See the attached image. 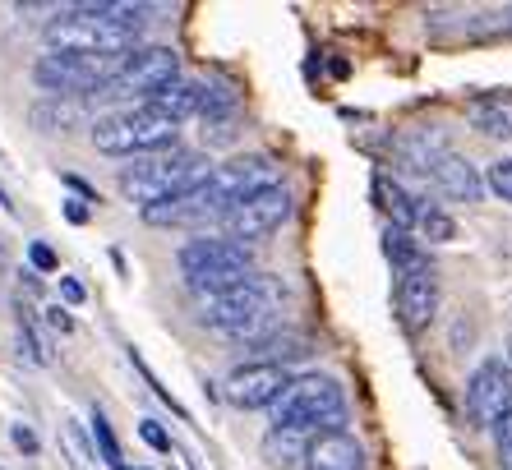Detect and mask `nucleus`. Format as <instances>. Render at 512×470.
<instances>
[{"label": "nucleus", "instance_id": "nucleus-30", "mask_svg": "<svg viewBox=\"0 0 512 470\" xmlns=\"http://www.w3.org/2000/svg\"><path fill=\"white\" fill-rule=\"evenodd\" d=\"M14 447H19V452H37V434L28 424H14Z\"/></svg>", "mask_w": 512, "mask_h": 470}, {"label": "nucleus", "instance_id": "nucleus-12", "mask_svg": "<svg viewBox=\"0 0 512 470\" xmlns=\"http://www.w3.org/2000/svg\"><path fill=\"white\" fill-rule=\"evenodd\" d=\"M286 383H291L286 369L250 360V365H240L236 374L227 378V401L236 406V411H263V406H277V397L286 392Z\"/></svg>", "mask_w": 512, "mask_h": 470}, {"label": "nucleus", "instance_id": "nucleus-32", "mask_svg": "<svg viewBox=\"0 0 512 470\" xmlns=\"http://www.w3.org/2000/svg\"><path fill=\"white\" fill-rule=\"evenodd\" d=\"M60 291H65V300H70V305H79V300H84V286L74 282V277H60Z\"/></svg>", "mask_w": 512, "mask_h": 470}, {"label": "nucleus", "instance_id": "nucleus-5", "mask_svg": "<svg viewBox=\"0 0 512 470\" xmlns=\"http://www.w3.org/2000/svg\"><path fill=\"white\" fill-rule=\"evenodd\" d=\"M273 300H277V282L254 272L245 286H231L222 295H208L203 305V323L222 337H236V341H259L268 318H273Z\"/></svg>", "mask_w": 512, "mask_h": 470}, {"label": "nucleus", "instance_id": "nucleus-10", "mask_svg": "<svg viewBox=\"0 0 512 470\" xmlns=\"http://www.w3.org/2000/svg\"><path fill=\"white\" fill-rule=\"evenodd\" d=\"M512 411V365L480 360L466 378V415L476 424H499Z\"/></svg>", "mask_w": 512, "mask_h": 470}, {"label": "nucleus", "instance_id": "nucleus-31", "mask_svg": "<svg viewBox=\"0 0 512 470\" xmlns=\"http://www.w3.org/2000/svg\"><path fill=\"white\" fill-rule=\"evenodd\" d=\"M47 323H51L56 332H70V328H74V318L65 314V309H47Z\"/></svg>", "mask_w": 512, "mask_h": 470}, {"label": "nucleus", "instance_id": "nucleus-21", "mask_svg": "<svg viewBox=\"0 0 512 470\" xmlns=\"http://www.w3.org/2000/svg\"><path fill=\"white\" fill-rule=\"evenodd\" d=\"M383 254H388V263L397 268V277H406V272H425L429 268V254L411 240V235L402 231V226H388L383 231Z\"/></svg>", "mask_w": 512, "mask_h": 470}, {"label": "nucleus", "instance_id": "nucleus-16", "mask_svg": "<svg viewBox=\"0 0 512 470\" xmlns=\"http://www.w3.org/2000/svg\"><path fill=\"white\" fill-rule=\"evenodd\" d=\"M443 153H448L443 130H406L402 139L393 143L397 166H402V171H411V176H429V166L439 162Z\"/></svg>", "mask_w": 512, "mask_h": 470}, {"label": "nucleus", "instance_id": "nucleus-25", "mask_svg": "<svg viewBox=\"0 0 512 470\" xmlns=\"http://www.w3.org/2000/svg\"><path fill=\"white\" fill-rule=\"evenodd\" d=\"M93 443L102 447V461L120 470V443H116V434H111V424H107L102 411H93Z\"/></svg>", "mask_w": 512, "mask_h": 470}, {"label": "nucleus", "instance_id": "nucleus-22", "mask_svg": "<svg viewBox=\"0 0 512 470\" xmlns=\"http://www.w3.org/2000/svg\"><path fill=\"white\" fill-rule=\"evenodd\" d=\"M305 447H310V434H300V429H268L263 434V457L273 461V466L305 461Z\"/></svg>", "mask_w": 512, "mask_h": 470}, {"label": "nucleus", "instance_id": "nucleus-23", "mask_svg": "<svg viewBox=\"0 0 512 470\" xmlns=\"http://www.w3.org/2000/svg\"><path fill=\"white\" fill-rule=\"evenodd\" d=\"M88 111L79 97H47L42 106H33V125L37 130H65V125H79Z\"/></svg>", "mask_w": 512, "mask_h": 470}, {"label": "nucleus", "instance_id": "nucleus-29", "mask_svg": "<svg viewBox=\"0 0 512 470\" xmlns=\"http://www.w3.org/2000/svg\"><path fill=\"white\" fill-rule=\"evenodd\" d=\"M28 259H33L37 272H56V254H51V245H42V240L28 245Z\"/></svg>", "mask_w": 512, "mask_h": 470}, {"label": "nucleus", "instance_id": "nucleus-4", "mask_svg": "<svg viewBox=\"0 0 512 470\" xmlns=\"http://www.w3.org/2000/svg\"><path fill=\"white\" fill-rule=\"evenodd\" d=\"M346 420V392L328 374L291 378L286 392L273 406V429H300V434H323V429H342Z\"/></svg>", "mask_w": 512, "mask_h": 470}, {"label": "nucleus", "instance_id": "nucleus-19", "mask_svg": "<svg viewBox=\"0 0 512 470\" xmlns=\"http://www.w3.org/2000/svg\"><path fill=\"white\" fill-rule=\"evenodd\" d=\"M466 116L489 139H512V97H476L466 106Z\"/></svg>", "mask_w": 512, "mask_h": 470}, {"label": "nucleus", "instance_id": "nucleus-27", "mask_svg": "<svg viewBox=\"0 0 512 470\" xmlns=\"http://www.w3.org/2000/svg\"><path fill=\"white\" fill-rule=\"evenodd\" d=\"M494 447H499V461H503V470H512V411L503 415L499 424H494Z\"/></svg>", "mask_w": 512, "mask_h": 470}, {"label": "nucleus", "instance_id": "nucleus-17", "mask_svg": "<svg viewBox=\"0 0 512 470\" xmlns=\"http://www.w3.org/2000/svg\"><path fill=\"white\" fill-rule=\"evenodd\" d=\"M199 102H203V83L185 79V74H180V79H171L162 93L148 97V106H153V111H162L167 120H176V125L185 116H199Z\"/></svg>", "mask_w": 512, "mask_h": 470}, {"label": "nucleus", "instance_id": "nucleus-18", "mask_svg": "<svg viewBox=\"0 0 512 470\" xmlns=\"http://www.w3.org/2000/svg\"><path fill=\"white\" fill-rule=\"evenodd\" d=\"M250 355L259 365L286 369L291 360H305V355H310V337H305V332H268V337L250 341Z\"/></svg>", "mask_w": 512, "mask_h": 470}, {"label": "nucleus", "instance_id": "nucleus-24", "mask_svg": "<svg viewBox=\"0 0 512 470\" xmlns=\"http://www.w3.org/2000/svg\"><path fill=\"white\" fill-rule=\"evenodd\" d=\"M420 231V240H429V245H448V240H457V222L448 217L443 208H434V203L420 199L416 208V222H411Z\"/></svg>", "mask_w": 512, "mask_h": 470}, {"label": "nucleus", "instance_id": "nucleus-13", "mask_svg": "<svg viewBox=\"0 0 512 470\" xmlns=\"http://www.w3.org/2000/svg\"><path fill=\"white\" fill-rule=\"evenodd\" d=\"M393 300H397V323H402L411 337H420V332L434 323V314H439V277H434V268L397 277Z\"/></svg>", "mask_w": 512, "mask_h": 470}, {"label": "nucleus", "instance_id": "nucleus-33", "mask_svg": "<svg viewBox=\"0 0 512 470\" xmlns=\"http://www.w3.org/2000/svg\"><path fill=\"white\" fill-rule=\"evenodd\" d=\"M65 217H70V222H88V208L79 199H70V203H65Z\"/></svg>", "mask_w": 512, "mask_h": 470}, {"label": "nucleus", "instance_id": "nucleus-14", "mask_svg": "<svg viewBox=\"0 0 512 470\" xmlns=\"http://www.w3.org/2000/svg\"><path fill=\"white\" fill-rule=\"evenodd\" d=\"M300 470H365V447L351 429H323L310 438Z\"/></svg>", "mask_w": 512, "mask_h": 470}, {"label": "nucleus", "instance_id": "nucleus-1", "mask_svg": "<svg viewBox=\"0 0 512 470\" xmlns=\"http://www.w3.org/2000/svg\"><path fill=\"white\" fill-rule=\"evenodd\" d=\"M143 33L139 5H74L56 10L47 24V47L70 51V56H97V60H125Z\"/></svg>", "mask_w": 512, "mask_h": 470}, {"label": "nucleus", "instance_id": "nucleus-9", "mask_svg": "<svg viewBox=\"0 0 512 470\" xmlns=\"http://www.w3.org/2000/svg\"><path fill=\"white\" fill-rule=\"evenodd\" d=\"M120 60H97V56H70V51H47L37 56L33 79L42 93L51 97H93L102 83L116 74Z\"/></svg>", "mask_w": 512, "mask_h": 470}, {"label": "nucleus", "instance_id": "nucleus-26", "mask_svg": "<svg viewBox=\"0 0 512 470\" xmlns=\"http://www.w3.org/2000/svg\"><path fill=\"white\" fill-rule=\"evenodd\" d=\"M485 185L494 189V194H499L503 203H512V157H503V162H494V166H489Z\"/></svg>", "mask_w": 512, "mask_h": 470}, {"label": "nucleus", "instance_id": "nucleus-15", "mask_svg": "<svg viewBox=\"0 0 512 470\" xmlns=\"http://www.w3.org/2000/svg\"><path fill=\"white\" fill-rule=\"evenodd\" d=\"M425 180H434V189H439V194H448V199H457V203H476L480 194H485V180H480V171L466 162V157H457L453 148H448L439 162L429 166Z\"/></svg>", "mask_w": 512, "mask_h": 470}, {"label": "nucleus", "instance_id": "nucleus-7", "mask_svg": "<svg viewBox=\"0 0 512 470\" xmlns=\"http://www.w3.org/2000/svg\"><path fill=\"white\" fill-rule=\"evenodd\" d=\"M277 185V162L268 153H245V157H231V162L213 166L208 171V180H203L194 194H199V203L208 208V217H227L236 203L254 199V194H263V189Z\"/></svg>", "mask_w": 512, "mask_h": 470}, {"label": "nucleus", "instance_id": "nucleus-8", "mask_svg": "<svg viewBox=\"0 0 512 470\" xmlns=\"http://www.w3.org/2000/svg\"><path fill=\"white\" fill-rule=\"evenodd\" d=\"M171 79H180L176 51L171 47H134L93 97L97 102H130V97H143V102H148V97L162 93Z\"/></svg>", "mask_w": 512, "mask_h": 470}, {"label": "nucleus", "instance_id": "nucleus-11", "mask_svg": "<svg viewBox=\"0 0 512 470\" xmlns=\"http://www.w3.org/2000/svg\"><path fill=\"white\" fill-rule=\"evenodd\" d=\"M291 217V194H286L282 185L263 189V194H254V199L236 203V208L222 217L227 222V240H263V235H273L277 226Z\"/></svg>", "mask_w": 512, "mask_h": 470}, {"label": "nucleus", "instance_id": "nucleus-6", "mask_svg": "<svg viewBox=\"0 0 512 470\" xmlns=\"http://www.w3.org/2000/svg\"><path fill=\"white\" fill-rule=\"evenodd\" d=\"M180 272L190 277L194 291L222 295L254 277V254L250 245H236V240H222V235H203V240L180 245Z\"/></svg>", "mask_w": 512, "mask_h": 470}, {"label": "nucleus", "instance_id": "nucleus-20", "mask_svg": "<svg viewBox=\"0 0 512 470\" xmlns=\"http://www.w3.org/2000/svg\"><path fill=\"white\" fill-rule=\"evenodd\" d=\"M374 199H379V208L393 217V226H411L416 222V208H420V199L411 194V189L402 185V180H393V176H379L374 180Z\"/></svg>", "mask_w": 512, "mask_h": 470}, {"label": "nucleus", "instance_id": "nucleus-28", "mask_svg": "<svg viewBox=\"0 0 512 470\" xmlns=\"http://www.w3.org/2000/svg\"><path fill=\"white\" fill-rule=\"evenodd\" d=\"M139 438H143L148 447H157V452H171V438H167V429H162L157 420H143V424H139Z\"/></svg>", "mask_w": 512, "mask_h": 470}, {"label": "nucleus", "instance_id": "nucleus-3", "mask_svg": "<svg viewBox=\"0 0 512 470\" xmlns=\"http://www.w3.org/2000/svg\"><path fill=\"white\" fill-rule=\"evenodd\" d=\"M176 120L153 111L148 102L111 111V116L93 120V148L107 157H153L162 148H176Z\"/></svg>", "mask_w": 512, "mask_h": 470}, {"label": "nucleus", "instance_id": "nucleus-2", "mask_svg": "<svg viewBox=\"0 0 512 470\" xmlns=\"http://www.w3.org/2000/svg\"><path fill=\"white\" fill-rule=\"evenodd\" d=\"M208 171H213L208 157L176 143V148H162V153H153V157H134V166L120 171V194L143 203V208H153V203H167V199H176V194L199 189L203 180H208Z\"/></svg>", "mask_w": 512, "mask_h": 470}]
</instances>
